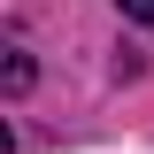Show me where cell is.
<instances>
[{
  "label": "cell",
  "mask_w": 154,
  "mask_h": 154,
  "mask_svg": "<svg viewBox=\"0 0 154 154\" xmlns=\"http://www.w3.org/2000/svg\"><path fill=\"white\" fill-rule=\"evenodd\" d=\"M123 16H139V23H154V0H116Z\"/></svg>",
  "instance_id": "6da1fadb"
}]
</instances>
